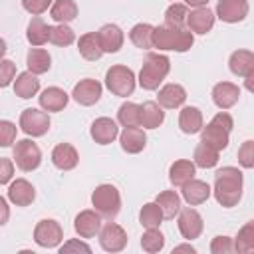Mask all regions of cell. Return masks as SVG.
Masks as SVG:
<instances>
[{
    "label": "cell",
    "instance_id": "1",
    "mask_svg": "<svg viewBox=\"0 0 254 254\" xmlns=\"http://www.w3.org/2000/svg\"><path fill=\"white\" fill-rule=\"evenodd\" d=\"M244 189V175L238 167H222L214 175V187L210 189L216 202L224 208H232L240 202Z\"/></svg>",
    "mask_w": 254,
    "mask_h": 254
},
{
    "label": "cell",
    "instance_id": "2",
    "mask_svg": "<svg viewBox=\"0 0 254 254\" xmlns=\"http://www.w3.org/2000/svg\"><path fill=\"white\" fill-rule=\"evenodd\" d=\"M194 44V34L190 30H177L167 24L153 28V48L161 52H189Z\"/></svg>",
    "mask_w": 254,
    "mask_h": 254
},
{
    "label": "cell",
    "instance_id": "3",
    "mask_svg": "<svg viewBox=\"0 0 254 254\" xmlns=\"http://www.w3.org/2000/svg\"><path fill=\"white\" fill-rule=\"evenodd\" d=\"M171 71V60L165 54H147L143 67L139 71V85L147 91H155L159 89V85L163 83V79L169 75Z\"/></svg>",
    "mask_w": 254,
    "mask_h": 254
},
{
    "label": "cell",
    "instance_id": "4",
    "mask_svg": "<svg viewBox=\"0 0 254 254\" xmlns=\"http://www.w3.org/2000/svg\"><path fill=\"white\" fill-rule=\"evenodd\" d=\"M91 204H93V210L99 212L101 218L113 220L121 210V194L117 187L105 183V185L95 187V190L91 192Z\"/></svg>",
    "mask_w": 254,
    "mask_h": 254
},
{
    "label": "cell",
    "instance_id": "5",
    "mask_svg": "<svg viewBox=\"0 0 254 254\" xmlns=\"http://www.w3.org/2000/svg\"><path fill=\"white\" fill-rule=\"evenodd\" d=\"M137 79L131 67L127 65H111L105 71V87L117 95V97H127L135 91Z\"/></svg>",
    "mask_w": 254,
    "mask_h": 254
},
{
    "label": "cell",
    "instance_id": "6",
    "mask_svg": "<svg viewBox=\"0 0 254 254\" xmlns=\"http://www.w3.org/2000/svg\"><path fill=\"white\" fill-rule=\"evenodd\" d=\"M12 161H14V165L20 171L30 173V171H36L40 167V163H42V151H40V147L32 139H20V141L14 143Z\"/></svg>",
    "mask_w": 254,
    "mask_h": 254
},
{
    "label": "cell",
    "instance_id": "7",
    "mask_svg": "<svg viewBox=\"0 0 254 254\" xmlns=\"http://www.w3.org/2000/svg\"><path fill=\"white\" fill-rule=\"evenodd\" d=\"M50 115L44 109H36V107H28L20 113V129L28 135V137H44L50 131Z\"/></svg>",
    "mask_w": 254,
    "mask_h": 254
},
{
    "label": "cell",
    "instance_id": "8",
    "mask_svg": "<svg viewBox=\"0 0 254 254\" xmlns=\"http://www.w3.org/2000/svg\"><path fill=\"white\" fill-rule=\"evenodd\" d=\"M64 240V230L58 220L42 218L34 228V242L42 248H58Z\"/></svg>",
    "mask_w": 254,
    "mask_h": 254
},
{
    "label": "cell",
    "instance_id": "9",
    "mask_svg": "<svg viewBox=\"0 0 254 254\" xmlns=\"http://www.w3.org/2000/svg\"><path fill=\"white\" fill-rule=\"evenodd\" d=\"M99 246L105 252H121L127 246V232L121 224L109 220L99 228Z\"/></svg>",
    "mask_w": 254,
    "mask_h": 254
},
{
    "label": "cell",
    "instance_id": "10",
    "mask_svg": "<svg viewBox=\"0 0 254 254\" xmlns=\"http://www.w3.org/2000/svg\"><path fill=\"white\" fill-rule=\"evenodd\" d=\"M179 220H177V226H179V232L183 238H187L189 242L198 238L202 234V228H204V222H202V216L198 210L187 206V208H181L179 210Z\"/></svg>",
    "mask_w": 254,
    "mask_h": 254
},
{
    "label": "cell",
    "instance_id": "11",
    "mask_svg": "<svg viewBox=\"0 0 254 254\" xmlns=\"http://www.w3.org/2000/svg\"><path fill=\"white\" fill-rule=\"evenodd\" d=\"M101 93H103V85H101L97 79L85 77V79H79V81L73 85L71 97H73L79 105L89 107V105H95V103L101 99Z\"/></svg>",
    "mask_w": 254,
    "mask_h": 254
},
{
    "label": "cell",
    "instance_id": "12",
    "mask_svg": "<svg viewBox=\"0 0 254 254\" xmlns=\"http://www.w3.org/2000/svg\"><path fill=\"white\" fill-rule=\"evenodd\" d=\"M248 0H218L214 16L226 24H236L248 16Z\"/></svg>",
    "mask_w": 254,
    "mask_h": 254
},
{
    "label": "cell",
    "instance_id": "13",
    "mask_svg": "<svg viewBox=\"0 0 254 254\" xmlns=\"http://www.w3.org/2000/svg\"><path fill=\"white\" fill-rule=\"evenodd\" d=\"M95 34H97V40H99V46H101L103 54H115L123 48L125 36H123V30L117 24H103Z\"/></svg>",
    "mask_w": 254,
    "mask_h": 254
},
{
    "label": "cell",
    "instance_id": "14",
    "mask_svg": "<svg viewBox=\"0 0 254 254\" xmlns=\"http://www.w3.org/2000/svg\"><path fill=\"white\" fill-rule=\"evenodd\" d=\"M89 135L97 145H109L119 137V127L111 117H97L91 123Z\"/></svg>",
    "mask_w": 254,
    "mask_h": 254
},
{
    "label": "cell",
    "instance_id": "15",
    "mask_svg": "<svg viewBox=\"0 0 254 254\" xmlns=\"http://www.w3.org/2000/svg\"><path fill=\"white\" fill-rule=\"evenodd\" d=\"M240 99V87L232 81H218L212 87V101L218 109H230Z\"/></svg>",
    "mask_w": 254,
    "mask_h": 254
},
{
    "label": "cell",
    "instance_id": "16",
    "mask_svg": "<svg viewBox=\"0 0 254 254\" xmlns=\"http://www.w3.org/2000/svg\"><path fill=\"white\" fill-rule=\"evenodd\" d=\"M101 228V216L99 212L85 208L81 210L73 220V230L79 234V238H93Z\"/></svg>",
    "mask_w": 254,
    "mask_h": 254
},
{
    "label": "cell",
    "instance_id": "17",
    "mask_svg": "<svg viewBox=\"0 0 254 254\" xmlns=\"http://www.w3.org/2000/svg\"><path fill=\"white\" fill-rule=\"evenodd\" d=\"M36 198V189L30 181L26 179H16V181H10V187H8V200L16 206H28L32 204Z\"/></svg>",
    "mask_w": 254,
    "mask_h": 254
},
{
    "label": "cell",
    "instance_id": "18",
    "mask_svg": "<svg viewBox=\"0 0 254 254\" xmlns=\"http://www.w3.org/2000/svg\"><path fill=\"white\" fill-rule=\"evenodd\" d=\"M52 163L60 171H71L79 163V153L71 143H60L52 151Z\"/></svg>",
    "mask_w": 254,
    "mask_h": 254
},
{
    "label": "cell",
    "instance_id": "19",
    "mask_svg": "<svg viewBox=\"0 0 254 254\" xmlns=\"http://www.w3.org/2000/svg\"><path fill=\"white\" fill-rule=\"evenodd\" d=\"M185 101H187V89L179 83H165L157 93V103L165 109L183 107Z\"/></svg>",
    "mask_w": 254,
    "mask_h": 254
},
{
    "label": "cell",
    "instance_id": "20",
    "mask_svg": "<svg viewBox=\"0 0 254 254\" xmlns=\"http://www.w3.org/2000/svg\"><path fill=\"white\" fill-rule=\"evenodd\" d=\"M119 143L121 149L129 155H137L145 149L147 145V135L141 127H123V131L119 133Z\"/></svg>",
    "mask_w": 254,
    "mask_h": 254
},
{
    "label": "cell",
    "instance_id": "21",
    "mask_svg": "<svg viewBox=\"0 0 254 254\" xmlns=\"http://www.w3.org/2000/svg\"><path fill=\"white\" fill-rule=\"evenodd\" d=\"M214 12L208 10L206 6H200V8H194L192 12H189V18H187V26L192 34H206L212 30L214 26Z\"/></svg>",
    "mask_w": 254,
    "mask_h": 254
},
{
    "label": "cell",
    "instance_id": "22",
    "mask_svg": "<svg viewBox=\"0 0 254 254\" xmlns=\"http://www.w3.org/2000/svg\"><path fill=\"white\" fill-rule=\"evenodd\" d=\"M200 133V141L202 143H206L208 147H212V149H216V151H222V149H226L228 147V143H230V131H226V129H222V127H218L216 123H206V125H202V129L198 131Z\"/></svg>",
    "mask_w": 254,
    "mask_h": 254
},
{
    "label": "cell",
    "instance_id": "23",
    "mask_svg": "<svg viewBox=\"0 0 254 254\" xmlns=\"http://www.w3.org/2000/svg\"><path fill=\"white\" fill-rule=\"evenodd\" d=\"M69 101V95L62 89V87H46L42 93H40V107L48 113H58L62 111Z\"/></svg>",
    "mask_w": 254,
    "mask_h": 254
},
{
    "label": "cell",
    "instance_id": "24",
    "mask_svg": "<svg viewBox=\"0 0 254 254\" xmlns=\"http://www.w3.org/2000/svg\"><path fill=\"white\" fill-rule=\"evenodd\" d=\"M183 190V198L190 204V206H196V204H202L208 200V196L212 194L210 190V185L204 183V181H198V179H190L189 183H185L181 187Z\"/></svg>",
    "mask_w": 254,
    "mask_h": 254
},
{
    "label": "cell",
    "instance_id": "25",
    "mask_svg": "<svg viewBox=\"0 0 254 254\" xmlns=\"http://www.w3.org/2000/svg\"><path fill=\"white\" fill-rule=\"evenodd\" d=\"M204 119H202V111L194 105H187L181 109L179 113V127L185 135H194L202 129Z\"/></svg>",
    "mask_w": 254,
    "mask_h": 254
},
{
    "label": "cell",
    "instance_id": "26",
    "mask_svg": "<svg viewBox=\"0 0 254 254\" xmlns=\"http://www.w3.org/2000/svg\"><path fill=\"white\" fill-rule=\"evenodd\" d=\"M141 109V117H139V127L143 129H157L163 125L165 121V111L157 101H145L143 105H139Z\"/></svg>",
    "mask_w": 254,
    "mask_h": 254
},
{
    "label": "cell",
    "instance_id": "27",
    "mask_svg": "<svg viewBox=\"0 0 254 254\" xmlns=\"http://www.w3.org/2000/svg\"><path fill=\"white\" fill-rule=\"evenodd\" d=\"M228 67L234 75L246 77L248 73L254 71V54L250 50H236L228 58Z\"/></svg>",
    "mask_w": 254,
    "mask_h": 254
},
{
    "label": "cell",
    "instance_id": "28",
    "mask_svg": "<svg viewBox=\"0 0 254 254\" xmlns=\"http://www.w3.org/2000/svg\"><path fill=\"white\" fill-rule=\"evenodd\" d=\"M196 167L192 161L189 159H179L169 167V181L173 187H183L185 183H189L190 179H194Z\"/></svg>",
    "mask_w": 254,
    "mask_h": 254
},
{
    "label": "cell",
    "instance_id": "29",
    "mask_svg": "<svg viewBox=\"0 0 254 254\" xmlns=\"http://www.w3.org/2000/svg\"><path fill=\"white\" fill-rule=\"evenodd\" d=\"M40 91V79L32 71H22L14 77V93L22 99H30Z\"/></svg>",
    "mask_w": 254,
    "mask_h": 254
},
{
    "label": "cell",
    "instance_id": "30",
    "mask_svg": "<svg viewBox=\"0 0 254 254\" xmlns=\"http://www.w3.org/2000/svg\"><path fill=\"white\" fill-rule=\"evenodd\" d=\"M48 38H50V26L40 16H34L28 22V28H26V40L34 48H40V46H44L48 42Z\"/></svg>",
    "mask_w": 254,
    "mask_h": 254
},
{
    "label": "cell",
    "instance_id": "31",
    "mask_svg": "<svg viewBox=\"0 0 254 254\" xmlns=\"http://www.w3.org/2000/svg\"><path fill=\"white\" fill-rule=\"evenodd\" d=\"M50 16L58 24H69L77 18V4L73 0H54L50 6Z\"/></svg>",
    "mask_w": 254,
    "mask_h": 254
},
{
    "label": "cell",
    "instance_id": "32",
    "mask_svg": "<svg viewBox=\"0 0 254 254\" xmlns=\"http://www.w3.org/2000/svg\"><path fill=\"white\" fill-rule=\"evenodd\" d=\"M26 65H28V71L42 75L52 67V56L42 48H32L26 56Z\"/></svg>",
    "mask_w": 254,
    "mask_h": 254
},
{
    "label": "cell",
    "instance_id": "33",
    "mask_svg": "<svg viewBox=\"0 0 254 254\" xmlns=\"http://www.w3.org/2000/svg\"><path fill=\"white\" fill-rule=\"evenodd\" d=\"M77 50H79L81 58H85V60H89V62H95V60H99V58L103 56L95 32H87V34L79 36V40H77Z\"/></svg>",
    "mask_w": 254,
    "mask_h": 254
},
{
    "label": "cell",
    "instance_id": "34",
    "mask_svg": "<svg viewBox=\"0 0 254 254\" xmlns=\"http://www.w3.org/2000/svg\"><path fill=\"white\" fill-rule=\"evenodd\" d=\"M155 202L159 204L161 212H163V218H175L181 210V196L177 190H163L157 194Z\"/></svg>",
    "mask_w": 254,
    "mask_h": 254
},
{
    "label": "cell",
    "instance_id": "35",
    "mask_svg": "<svg viewBox=\"0 0 254 254\" xmlns=\"http://www.w3.org/2000/svg\"><path fill=\"white\" fill-rule=\"evenodd\" d=\"M153 28L147 22H139L131 28L129 32V40L133 42V46H137L139 50H151L153 48Z\"/></svg>",
    "mask_w": 254,
    "mask_h": 254
},
{
    "label": "cell",
    "instance_id": "36",
    "mask_svg": "<svg viewBox=\"0 0 254 254\" xmlns=\"http://www.w3.org/2000/svg\"><path fill=\"white\" fill-rule=\"evenodd\" d=\"M218 155H220V151H216V149H212V147H208L206 143L200 141L194 147L192 163H194V167H200V169H212L218 163Z\"/></svg>",
    "mask_w": 254,
    "mask_h": 254
},
{
    "label": "cell",
    "instance_id": "37",
    "mask_svg": "<svg viewBox=\"0 0 254 254\" xmlns=\"http://www.w3.org/2000/svg\"><path fill=\"white\" fill-rule=\"evenodd\" d=\"M187 18H189V6L181 4V2H173L167 10H165V24L177 30H185L187 28Z\"/></svg>",
    "mask_w": 254,
    "mask_h": 254
},
{
    "label": "cell",
    "instance_id": "38",
    "mask_svg": "<svg viewBox=\"0 0 254 254\" xmlns=\"http://www.w3.org/2000/svg\"><path fill=\"white\" fill-rule=\"evenodd\" d=\"M232 242H234V252H240V254L252 252L254 250V220L246 222L238 230V234H236V238Z\"/></svg>",
    "mask_w": 254,
    "mask_h": 254
},
{
    "label": "cell",
    "instance_id": "39",
    "mask_svg": "<svg viewBox=\"0 0 254 254\" xmlns=\"http://www.w3.org/2000/svg\"><path fill=\"white\" fill-rule=\"evenodd\" d=\"M48 42H52L54 46H60V48L71 46L75 42V32L67 24L50 26V38H48Z\"/></svg>",
    "mask_w": 254,
    "mask_h": 254
},
{
    "label": "cell",
    "instance_id": "40",
    "mask_svg": "<svg viewBox=\"0 0 254 254\" xmlns=\"http://www.w3.org/2000/svg\"><path fill=\"white\" fill-rule=\"evenodd\" d=\"M141 248L149 254L161 252L165 248V234L159 228H147L141 236Z\"/></svg>",
    "mask_w": 254,
    "mask_h": 254
},
{
    "label": "cell",
    "instance_id": "41",
    "mask_svg": "<svg viewBox=\"0 0 254 254\" xmlns=\"http://www.w3.org/2000/svg\"><path fill=\"white\" fill-rule=\"evenodd\" d=\"M139 117H141V109L137 103H133V101L121 103V107L117 111V121L123 127H139Z\"/></svg>",
    "mask_w": 254,
    "mask_h": 254
},
{
    "label": "cell",
    "instance_id": "42",
    "mask_svg": "<svg viewBox=\"0 0 254 254\" xmlns=\"http://www.w3.org/2000/svg\"><path fill=\"white\" fill-rule=\"evenodd\" d=\"M139 222L145 226V228H159L161 222H163V212L159 208L157 202H147L143 204L141 212H139Z\"/></svg>",
    "mask_w": 254,
    "mask_h": 254
},
{
    "label": "cell",
    "instance_id": "43",
    "mask_svg": "<svg viewBox=\"0 0 254 254\" xmlns=\"http://www.w3.org/2000/svg\"><path fill=\"white\" fill-rule=\"evenodd\" d=\"M16 135H18L16 123H12L8 119H0V147L14 145L16 143Z\"/></svg>",
    "mask_w": 254,
    "mask_h": 254
},
{
    "label": "cell",
    "instance_id": "44",
    "mask_svg": "<svg viewBox=\"0 0 254 254\" xmlns=\"http://www.w3.org/2000/svg\"><path fill=\"white\" fill-rule=\"evenodd\" d=\"M238 163L244 169H252L254 167V141H244L238 149Z\"/></svg>",
    "mask_w": 254,
    "mask_h": 254
},
{
    "label": "cell",
    "instance_id": "45",
    "mask_svg": "<svg viewBox=\"0 0 254 254\" xmlns=\"http://www.w3.org/2000/svg\"><path fill=\"white\" fill-rule=\"evenodd\" d=\"M210 252L212 254H232L234 252V242L230 236H214L210 242Z\"/></svg>",
    "mask_w": 254,
    "mask_h": 254
},
{
    "label": "cell",
    "instance_id": "46",
    "mask_svg": "<svg viewBox=\"0 0 254 254\" xmlns=\"http://www.w3.org/2000/svg\"><path fill=\"white\" fill-rule=\"evenodd\" d=\"M16 77V64L12 60H0V87H8Z\"/></svg>",
    "mask_w": 254,
    "mask_h": 254
},
{
    "label": "cell",
    "instance_id": "47",
    "mask_svg": "<svg viewBox=\"0 0 254 254\" xmlns=\"http://www.w3.org/2000/svg\"><path fill=\"white\" fill-rule=\"evenodd\" d=\"M52 2L54 0H22V8L32 16H40L52 6Z\"/></svg>",
    "mask_w": 254,
    "mask_h": 254
},
{
    "label": "cell",
    "instance_id": "48",
    "mask_svg": "<svg viewBox=\"0 0 254 254\" xmlns=\"http://www.w3.org/2000/svg\"><path fill=\"white\" fill-rule=\"evenodd\" d=\"M14 177V161L0 157V185H8Z\"/></svg>",
    "mask_w": 254,
    "mask_h": 254
},
{
    "label": "cell",
    "instance_id": "49",
    "mask_svg": "<svg viewBox=\"0 0 254 254\" xmlns=\"http://www.w3.org/2000/svg\"><path fill=\"white\" fill-rule=\"evenodd\" d=\"M73 250H75V252H79V250H81V252H91V246L85 244V242H81V240H75V238H73V240H67V242H64V244L60 246V252H62V254H64V252H73Z\"/></svg>",
    "mask_w": 254,
    "mask_h": 254
},
{
    "label": "cell",
    "instance_id": "50",
    "mask_svg": "<svg viewBox=\"0 0 254 254\" xmlns=\"http://www.w3.org/2000/svg\"><path fill=\"white\" fill-rule=\"evenodd\" d=\"M212 123H216L218 127H222V129H226V131H232V127H234V121H232V115L228 113V111H218L212 119H210Z\"/></svg>",
    "mask_w": 254,
    "mask_h": 254
},
{
    "label": "cell",
    "instance_id": "51",
    "mask_svg": "<svg viewBox=\"0 0 254 254\" xmlns=\"http://www.w3.org/2000/svg\"><path fill=\"white\" fill-rule=\"evenodd\" d=\"M8 218H10V206H8L6 198L0 196V226H4L8 222Z\"/></svg>",
    "mask_w": 254,
    "mask_h": 254
},
{
    "label": "cell",
    "instance_id": "52",
    "mask_svg": "<svg viewBox=\"0 0 254 254\" xmlns=\"http://www.w3.org/2000/svg\"><path fill=\"white\" fill-rule=\"evenodd\" d=\"M177 252H190V254H194L196 250H194L190 244H179V246L173 248V254H177Z\"/></svg>",
    "mask_w": 254,
    "mask_h": 254
},
{
    "label": "cell",
    "instance_id": "53",
    "mask_svg": "<svg viewBox=\"0 0 254 254\" xmlns=\"http://www.w3.org/2000/svg\"><path fill=\"white\" fill-rule=\"evenodd\" d=\"M187 6H192V8H200V6H206L208 0H185Z\"/></svg>",
    "mask_w": 254,
    "mask_h": 254
},
{
    "label": "cell",
    "instance_id": "54",
    "mask_svg": "<svg viewBox=\"0 0 254 254\" xmlns=\"http://www.w3.org/2000/svg\"><path fill=\"white\" fill-rule=\"evenodd\" d=\"M6 42H4V38H0V60H4V56H6Z\"/></svg>",
    "mask_w": 254,
    "mask_h": 254
},
{
    "label": "cell",
    "instance_id": "55",
    "mask_svg": "<svg viewBox=\"0 0 254 254\" xmlns=\"http://www.w3.org/2000/svg\"><path fill=\"white\" fill-rule=\"evenodd\" d=\"M171 2H177V0H171Z\"/></svg>",
    "mask_w": 254,
    "mask_h": 254
}]
</instances>
